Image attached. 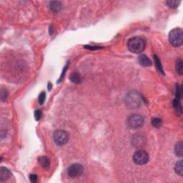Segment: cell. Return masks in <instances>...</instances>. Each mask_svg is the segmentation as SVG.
<instances>
[{"label":"cell","mask_w":183,"mask_h":183,"mask_svg":"<svg viewBox=\"0 0 183 183\" xmlns=\"http://www.w3.org/2000/svg\"><path fill=\"white\" fill-rule=\"evenodd\" d=\"M143 117L140 115H130L128 119V125L130 128L132 129H137L141 128L144 125Z\"/></svg>","instance_id":"5"},{"label":"cell","mask_w":183,"mask_h":183,"mask_svg":"<svg viewBox=\"0 0 183 183\" xmlns=\"http://www.w3.org/2000/svg\"><path fill=\"white\" fill-rule=\"evenodd\" d=\"M48 85H49V87H48V89H49V90H50V89H51V87H52V85H51V84H50V83H49V84H48Z\"/></svg>","instance_id":"26"},{"label":"cell","mask_w":183,"mask_h":183,"mask_svg":"<svg viewBox=\"0 0 183 183\" xmlns=\"http://www.w3.org/2000/svg\"><path fill=\"white\" fill-rule=\"evenodd\" d=\"M181 96H182V88L180 87H177V90H176V99L180 100Z\"/></svg>","instance_id":"22"},{"label":"cell","mask_w":183,"mask_h":183,"mask_svg":"<svg viewBox=\"0 0 183 183\" xmlns=\"http://www.w3.org/2000/svg\"><path fill=\"white\" fill-rule=\"evenodd\" d=\"M70 80L71 82L74 83V84H79L82 82V78L81 75L77 72H73L70 75Z\"/></svg>","instance_id":"13"},{"label":"cell","mask_w":183,"mask_h":183,"mask_svg":"<svg viewBox=\"0 0 183 183\" xmlns=\"http://www.w3.org/2000/svg\"><path fill=\"white\" fill-rule=\"evenodd\" d=\"M176 71H177V74L179 75L182 74V60L181 59H178L176 63Z\"/></svg>","instance_id":"18"},{"label":"cell","mask_w":183,"mask_h":183,"mask_svg":"<svg viewBox=\"0 0 183 183\" xmlns=\"http://www.w3.org/2000/svg\"><path fill=\"white\" fill-rule=\"evenodd\" d=\"M50 9L53 12H59L62 9V3L59 1H51L50 4Z\"/></svg>","instance_id":"11"},{"label":"cell","mask_w":183,"mask_h":183,"mask_svg":"<svg viewBox=\"0 0 183 183\" xmlns=\"http://www.w3.org/2000/svg\"><path fill=\"white\" fill-rule=\"evenodd\" d=\"M125 104L130 109H137L143 103V98L137 91H130L125 96Z\"/></svg>","instance_id":"1"},{"label":"cell","mask_w":183,"mask_h":183,"mask_svg":"<svg viewBox=\"0 0 183 183\" xmlns=\"http://www.w3.org/2000/svg\"><path fill=\"white\" fill-rule=\"evenodd\" d=\"M8 96V92L6 91V89H4V88H1V101H5L7 98Z\"/></svg>","instance_id":"20"},{"label":"cell","mask_w":183,"mask_h":183,"mask_svg":"<svg viewBox=\"0 0 183 183\" xmlns=\"http://www.w3.org/2000/svg\"><path fill=\"white\" fill-rule=\"evenodd\" d=\"M174 169L175 172L180 177L183 176V162L182 160H179L177 163L175 164V167H174Z\"/></svg>","instance_id":"14"},{"label":"cell","mask_w":183,"mask_h":183,"mask_svg":"<svg viewBox=\"0 0 183 183\" xmlns=\"http://www.w3.org/2000/svg\"><path fill=\"white\" fill-rule=\"evenodd\" d=\"M169 41L174 47H180L183 43V32L182 29L175 28L169 32Z\"/></svg>","instance_id":"3"},{"label":"cell","mask_w":183,"mask_h":183,"mask_svg":"<svg viewBox=\"0 0 183 183\" xmlns=\"http://www.w3.org/2000/svg\"><path fill=\"white\" fill-rule=\"evenodd\" d=\"M11 177V172L8 169L1 167L0 168V180L1 182L7 180Z\"/></svg>","instance_id":"10"},{"label":"cell","mask_w":183,"mask_h":183,"mask_svg":"<svg viewBox=\"0 0 183 183\" xmlns=\"http://www.w3.org/2000/svg\"><path fill=\"white\" fill-rule=\"evenodd\" d=\"M42 117V112L40 110H36L35 112V118L37 121H39L40 119H41Z\"/></svg>","instance_id":"23"},{"label":"cell","mask_w":183,"mask_h":183,"mask_svg":"<svg viewBox=\"0 0 183 183\" xmlns=\"http://www.w3.org/2000/svg\"><path fill=\"white\" fill-rule=\"evenodd\" d=\"M83 171H84V168H83V166L80 164L75 163L72 164L68 167L67 169V174L69 177H79L80 175H82L83 173Z\"/></svg>","instance_id":"7"},{"label":"cell","mask_w":183,"mask_h":183,"mask_svg":"<svg viewBox=\"0 0 183 183\" xmlns=\"http://www.w3.org/2000/svg\"><path fill=\"white\" fill-rule=\"evenodd\" d=\"M85 48L89 49V50H97V49H100V47H91V46L87 45L85 47Z\"/></svg>","instance_id":"25"},{"label":"cell","mask_w":183,"mask_h":183,"mask_svg":"<svg viewBox=\"0 0 183 183\" xmlns=\"http://www.w3.org/2000/svg\"><path fill=\"white\" fill-rule=\"evenodd\" d=\"M138 62L142 67H150L152 65L151 60L149 59V57H147L145 55H141L139 56Z\"/></svg>","instance_id":"9"},{"label":"cell","mask_w":183,"mask_h":183,"mask_svg":"<svg viewBox=\"0 0 183 183\" xmlns=\"http://www.w3.org/2000/svg\"><path fill=\"white\" fill-rule=\"evenodd\" d=\"M152 124L155 128H160L162 125V120L160 119V118H154L152 120Z\"/></svg>","instance_id":"19"},{"label":"cell","mask_w":183,"mask_h":183,"mask_svg":"<svg viewBox=\"0 0 183 183\" xmlns=\"http://www.w3.org/2000/svg\"><path fill=\"white\" fill-rule=\"evenodd\" d=\"M154 60H155V64L156 65V67H157V70H158V72L161 74H164L163 69H162V65H161V62H160V60H159L158 57H157L156 55H155L154 56Z\"/></svg>","instance_id":"17"},{"label":"cell","mask_w":183,"mask_h":183,"mask_svg":"<svg viewBox=\"0 0 183 183\" xmlns=\"http://www.w3.org/2000/svg\"><path fill=\"white\" fill-rule=\"evenodd\" d=\"M146 144V138L143 135L137 133L132 137V145L137 149H141Z\"/></svg>","instance_id":"8"},{"label":"cell","mask_w":183,"mask_h":183,"mask_svg":"<svg viewBox=\"0 0 183 183\" xmlns=\"http://www.w3.org/2000/svg\"><path fill=\"white\" fill-rule=\"evenodd\" d=\"M133 161L138 165H145L149 161V155L145 150H139L134 154Z\"/></svg>","instance_id":"6"},{"label":"cell","mask_w":183,"mask_h":183,"mask_svg":"<svg viewBox=\"0 0 183 183\" xmlns=\"http://www.w3.org/2000/svg\"><path fill=\"white\" fill-rule=\"evenodd\" d=\"M174 152H175L176 155L178 157H182L183 155V145L182 142H178L174 147Z\"/></svg>","instance_id":"15"},{"label":"cell","mask_w":183,"mask_h":183,"mask_svg":"<svg viewBox=\"0 0 183 183\" xmlns=\"http://www.w3.org/2000/svg\"><path fill=\"white\" fill-rule=\"evenodd\" d=\"M38 162L40 165L42 166V168L45 169H48L50 167V160L47 157H39Z\"/></svg>","instance_id":"12"},{"label":"cell","mask_w":183,"mask_h":183,"mask_svg":"<svg viewBox=\"0 0 183 183\" xmlns=\"http://www.w3.org/2000/svg\"><path fill=\"white\" fill-rule=\"evenodd\" d=\"M128 47L130 51L135 54L141 53L145 48V42L141 37H135L131 38L128 42Z\"/></svg>","instance_id":"2"},{"label":"cell","mask_w":183,"mask_h":183,"mask_svg":"<svg viewBox=\"0 0 183 183\" xmlns=\"http://www.w3.org/2000/svg\"><path fill=\"white\" fill-rule=\"evenodd\" d=\"M166 4L171 9H176L178 7V6L180 4V1H177V0H168L166 1Z\"/></svg>","instance_id":"16"},{"label":"cell","mask_w":183,"mask_h":183,"mask_svg":"<svg viewBox=\"0 0 183 183\" xmlns=\"http://www.w3.org/2000/svg\"><path fill=\"white\" fill-rule=\"evenodd\" d=\"M37 178H38V177H37V175H36V174H32L30 175V179L32 182H36L37 181Z\"/></svg>","instance_id":"24"},{"label":"cell","mask_w":183,"mask_h":183,"mask_svg":"<svg viewBox=\"0 0 183 183\" xmlns=\"http://www.w3.org/2000/svg\"><path fill=\"white\" fill-rule=\"evenodd\" d=\"M46 99V93L45 92H42L41 94L39 96V103L40 104H43V103L45 102Z\"/></svg>","instance_id":"21"},{"label":"cell","mask_w":183,"mask_h":183,"mask_svg":"<svg viewBox=\"0 0 183 183\" xmlns=\"http://www.w3.org/2000/svg\"><path fill=\"white\" fill-rule=\"evenodd\" d=\"M53 139L56 145L59 146H63L69 141V135L64 130H56L53 134Z\"/></svg>","instance_id":"4"}]
</instances>
